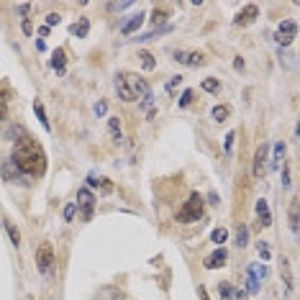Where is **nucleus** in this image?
<instances>
[{"label": "nucleus", "mask_w": 300, "mask_h": 300, "mask_svg": "<svg viewBox=\"0 0 300 300\" xmlns=\"http://www.w3.org/2000/svg\"><path fill=\"white\" fill-rule=\"evenodd\" d=\"M175 62L187 64V67H200V64H205V54L203 51H175Z\"/></svg>", "instance_id": "6"}, {"label": "nucleus", "mask_w": 300, "mask_h": 300, "mask_svg": "<svg viewBox=\"0 0 300 300\" xmlns=\"http://www.w3.org/2000/svg\"><path fill=\"white\" fill-rule=\"evenodd\" d=\"M77 205H80L82 221H90L93 218V213H95V198H93V193L87 190V187H82V190L77 193Z\"/></svg>", "instance_id": "5"}, {"label": "nucleus", "mask_w": 300, "mask_h": 300, "mask_svg": "<svg viewBox=\"0 0 300 300\" xmlns=\"http://www.w3.org/2000/svg\"><path fill=\"white\" fill-rule=\"evenodd\" d=\"M259 254H262V259H264V262L270 259V249H267V244H264V241L259 244Z\"/></svg>", "instance_id": "33"}, {"label": "nucleus", "mask_w": 300, "mask_h": 300, "mask_svg": "<svg viewBox=\"0 0 300 300\" xmlns=\"http://www.w3.org/2000/svg\"><path fill=\"white\" fill-rule=\"evenodd\" d=\"M33 28H31V21H24V33H31Z\"/></svg>", "instance_id": "36"}, {"label": "nucleus", "mask_w": 300, "mask_h": 300, "mask_svg": "<svg viewBox=\"0 0 300 300\" xmlns=\"http://www.w3.org/2000/svg\"><path fill=\"white\" fill-rule=\"evenodd\" d=\"M226 259H228V251L224 249V247H218L216 251H210L208 257H205V270H218V267H224L226 264Z\"/></svg>", "instance_id": "8"}, {"label": "nucleus", "mask_w": 300, "mask_h": 300, "mask_svg": "<svg viewBox=\"0 0 300 300\" xmlns=\"http://www.w3.org/2000/svg\"><path fill=\"white\" fill-rule=\"evenodd\" d=\"M95 300H126V295L118 290V287H100V290L95 293Z\"/></svg>", "instance_id": "11"}, {"label": "nucleus", "mask_w": 300, "mask_h": 300, "mask_svg": "<svg viewBox=\"0 0 300 300\" xmlns=\"http://www.w3.org/2000/svg\"><path fill=\"white\" fill-rule=\"evenodd\" d=\"M233 136H236V133H228L226 136V151H231V147H233Z\"/></svg>", "instance_id": "34"}, {"label": "nucleus", "mask_w": 300, "mask_h": 300, "mask_svg": "<svg viewBox=\"0 0 300 300\" xmlns=\"http://www.w3.org/2000/svg\"><path fill=\"white\" fill-rule=\"evenodd\" d=\"M8 236H10V241H13L16 247H18V241H21V233H18V228H16V226H10V224H8Z\"/></svg>", "instance_id": "25"}, {"label": "nucleus", "mask_w": 300, "mask_h": 300, "mask_svg": "<svg viewBox=\"0 0 300 300\" xmlns=\"http://www.w3.org/2000/svg\"><path fill=\"white\" fill-rule=\"evenodd\" d=\"M75 210H77V205H75V203H70V205L64 208V218H67V221H72V218H75Z\"/></svg>", "instance_id": "31"}, {"label": "nucleus", "mask_w": 300, "mask_h": 300, "mask_svg": "<svg viewBox=\"0 0 300 300\" xmlns=\"http://www.w3.org/2000/svg\"><path fill=\"white\" fill-rule=\"evenodd\" d=\"M139 59H141V67H144V70H147V72L157 67V62H154V57H151L149 51H139Z\"/></svg>", "instance_id": "16"}, {"label": "nucleus", "mask_w": 300, "mask_h": 300, "mask_svg": "<svg viewBox=\"0 0 300 300\" xmlns=\"http://www.w3.org/2000/svg\"><path fill=\"white\" fill-rule=\"evenodd\" d=\"M13 162L16 167L24 175H33V177H41L47 172V154H44L41 144H36L33 139L24 136L21 141H16V149H13Z\"/></svg>", "instance_id": "1"}, {"label": "nucleus", "mask_w": 300, "mask_h": 300, "mask_svg": "<svg viewBox=\"0 0 300 300\" xmlns=\"http://www.w3.org/2000/svg\"><path fill=\"white\" fill-rule=\"evenodd\" d=\"M33 110H36V116H39V121H41V126L49 131L51 126H49V121H47V113H44V105H41V103H36V105H33Z\"/></svg>", "instance_id": "22"}, {"label": "nucleus", "mask_w": 300, "mask_h": 300, "mask_svg": "<svg viewBox=\"0 0 300 300\" xmlns=\"http://www.w3.org/2000/svg\"><path fill=\"white\" fill-rule=\"evenodd\" d=\"M247 239H249V231H247V228H239V233H236V244H239V247H244V244H247Z\"/></svg>", "instance_id": "27"}, {"label": "nucleus", "mask_w": 300, "mask_h": 300, "mask_svg": "<svg viewBox=\"0 0 300 300\" xmlns=\"http://www.w3.org/2000/svg\"><path fill=\"white\" fill-rule=\"evenodd\" d=\"M190 100H193V90H185L182 98H180V108H187V105H190Z\"/></svg>", "instance_id": "29"}, {"label": "nucleus", "mask_w": 300, "mask_h": 300, "mask_svg": "<svg viewBox=\"0 0 300 300\" xmlns=\"http://www.w3.org/2000/svg\"><path fill=\"white\" fill-rule=\"evenodd\" d=\"M8 87H3V90H0V121L5 118V113H8Z\"/></svg>", "instance_id": "17"}, {"label": "nucleus", "mask_w": 300, "mask_h": 300, "mask_svg": "<svg viewBox=\"0 0 300 300\" xmlns=\"http://www.w3.org/2000/svg\"><path fill=\"white\" fill-rule=\"evenodd\" d=\"M203 90H208V93H218V90H221V82L216 80V77H208V80H203Z\"/></svg>", "instance_id": "20"}, {"label": "nucleus", "mask_w": 300, "mask_h": 300, "mask_svg": "<svg viewBox=\"0 0 300 300\" xmlns=\"http://www.w3.org/2000/svg\"><path fill=\"white\" fill-rule=\"evenodd\" d=\"M267 170H270V164H267V147H259L257 154H254V167H251V172L257 180H262V177L267 175Z\"/></svg>", "instance_id": "7"}, {"label": "nucleus", "mask_w": 300, "mask_h": 300, "mask_svg": "<svg viewBox=\"0 0 300 300\" xmlns=\"http://www.w3.org/2000/svg\"><path fill=\"white\" fill-rule=\"evenodd\" d=\"M282 154H285V147H282V144H277V147H275V162H272V164L280 162V159H282Z\"/></svg>", "instance_id": "32"}, {"label": "nucleus", "mask_w": 300, "mask_h": 300, "mask_svg": "<svg viewBox=\"0 0 300 300\" xmlns=\"http://www.w3.org/2000/svg\"><path fill=\"white\" fill-rule=\"evenodd\" d=\"M108 126H110V133H113L116 139H121V121L118 118H108Z\"/></svg>", "instance_id": "23"}, {"label": "nucleus", "mask_w": 300, "mask_h": 300, "mask_svg": "<svg viewBox=\"0 0 300 300\" xmlns=\"http://www.w3.org/2000/svg\"><path fill=\"white\" fill-rule=\"evenodd\" d=\"M64 62H67V54H64V49H57L51 54V67L57 70L59 75H64Z\"/></svg>", "instance_id": "14"}, {"label": "nucleus", "mask_w": 300, "mask_h": 300, "mask_svg": "<svg viewBox=\"0 0 300 300\" xmlns=\"http://www.w3.org/2000/svg\"><path fill=\"white\" fill-rule=\"evenodd\" d=\"M203 218V198L198 193H193L187 198V203L180 208V213H177V221H182V224H190V221H200Z\"/></svg>", "instance_id": "3"}, {"label": "nucleus", "mask_w": 300, "mask_h": 300, "mask_svg": "<svg viewBox=\"0 0 300 300\" xmlns=\"http://www.w3.org/2000/svg\"><path fill=\"white\" fill-rule=\"evenodd\" d=\"M167 16H170V13H167L164 8H154V13H151V24H154V26L164 24V21H167Z\"/></svg>", "instance_id": "18"}, {"label": "nucleus", "mask_w": 300, "mask_h": 300, "mask_svg": "<svg viewBox=\"0 0 300 300\" xmlns=\"http://www.w3.org/2000/svg\"><path fill=\"white\" fill-rule=\"evenodd\" d=\"M70 31L75 33L77 39H85V36H87V31H90V21H87V18H80V21H77V24L70 28Z\"/></svg>", "instance_id": "15"}, {"label": "nucleus", "mask_w": 300, "mask_h": 300, "mask_svg": "<svg viewBox=\"0 0 300 300\" xmlns=\"http://www.w3.org/2000/svg\"><path fill=\"white\" fill-rule=\"evenodd\" d=\"M36 264H39L41 275H51V270H54V249H51L49 241H44L36 249Z\"/></svg>", "instance_id": "4"}, {"label": "nucleus", "mask_w": 300, "mask_h": 300, "mask_svg": "<svg viewBox=\"0 0 300 300\" xmlns=\"http://www.w3.org/2000/svg\"><path fill=\"white\" fill-rule=\"evenodd\" d=\"M295 24L293 21H285V24H280V28H277V41L282 44V47H287V44H290L293 39H295Z\"/></svg>", "instance_id": "9"}, {"label": "nucleus", "mask_w": 300, "mask_h": 300, "mask_svg": "<svg viewBox=\"0 0 300 300\" xmlns=\"http://www.w3.org/2000/svg\"><path fill=\"white\" fill-rule=\"evenodd\" d=\"M228 113H231L228 105H216V108H213V118H216V121H226Z\"/></svg>", "instance_id": "21"}, {"label": "nucleus", "mask_w": 300, "mask_h": 300, "mask_svg": "<svg viewBox=\"0 0 300 300\" xmlns=\"http://www.w3.org/2000/svg\"><path fill=\"white\" fill-rule=\"evenodd\" d=\"M257 16H259V8H257V5H247V8H244L241 13L236 16V24H239V26H249V24H254V18H257Z\"/></svg>", "instance_id": "10"}, {"label": "nucleus", "mask_w": 300, "mask_h": 300, "mask_svg": "<svg viewBox=\"0 0 300 300\" xmlns=\"http://www.w3.org/2000/svg\"><path fill=\"white\" fill-rule=\"evenodd\" d=\"M144 18H147V16H144L141 10H139L136 16H131V21H126V24L121 26V33H124V36H128V33H133V31H136V28H141V24H144Z\"/></svg>", "instance_id": "12"}, {"label": "nucleus", "mask_w": 300, "mask_h": 300, "mask_svg": "<svg viewBox=\"0 0 300 300\" xmlns=\"http://www.w3.org/2000/svg\"><path fill=\"white\" fill-rule=\"evenodd\" d=\"M226 239H228L226 228H216L213 233H210V241H213V244H226Z\"/></svg>", "instance_id": "19"}, {"label": "nucleus", "mask_w": 300, "mask_h": 300, "mask_svg": "<svg viewBox=\"0 0 300 300\" xmlns=\"http://www.w3.org/2000/svg\"><path fill=\"white\" fill-rule=\"evenodd\" d=\"M180 80H182V77H180V75H177V77H172V80H170V82H167V93H170V95H172V93L177 90V85H180Z\"/></svg>", "instance_id": "28"}, {"label": "nucleus", "mask_w": 300, "mask_h": 300, "mask_svg": "<svg viewBox=\"0 0 300 300\" xmlns=\"http://www.w3.org/2000/svg\"><path fill=\"white\" fill-rule=\"evenodd\" d=\"M257 216H259V226H272V213L267 200H257Z\"/></svg>", "instance_id": "13"}, {"label": "nucleus", "mask_w": 300, "mask_h": 300, "mask_svg": "<svg viewBox=\"0 0 300 300\" xmlns=\"http://www.w3.org/2000/svg\"><path fill=\"white\" fill-rule=\"evenodd\" d=\"M290 228L298 231V203H293V210H290Z\"/></svg>", "instance_id": "26"}, {"label": "nucleus", "mask_w": 300, "mask_h": 300, "mask_svg": "<svg viewBox=\"0 0 300 300\" xmlns=\"http://www.w3.org/2000/svg\"><path fill=\"white\" fill-rule=\"evenodd\" d=\"M95 113L103 116V113H105V103H98V105H95Z\"/></svg>", "instance_id": "35"}, {"label": "nucleus", "mask_w": 300, "mask_h": 300, "mask_svg": "<svg viewBox=\"0 0 300 300\" xmlns=\"http://www.w3.org/2000/svg\"><path fill=\"white\" fill-rule=\"evenodd\" d=\"M221 295H224V300H231L233 298V290H231V282H221Z\"/></svg>", "instance_id": "24"}, {"label": "nucleus", "mask_w": 300, "mask_h": 300, "mask_svg": "<svg viewBox=\"0 0 300 300\" xmlns=\"http://www.w3.org/2000/svg\"><path fill=\"white\" fill-rule=\"evenodd\" d=\"M116 90H118L121 100L133 103V100L149 95V85H147V80H141L133 72H121V75H116Z\"/></svg>", "instance_id": "2"}, {"label": "nucleus", "mask_w": 300, "mask_h": 300, "mask_svg": "<svg viewBox=\"0 0 300 300\" xmlns=\"http://www.w3.org/2000/svg\"><path fill=\"white\" fill-rule=\"evenodd\" d=\"M59 21H62V18H59V13H49V16H47V28H49V26H57Z\"/></svg>", "instance_id": "30"}]
</instances>
